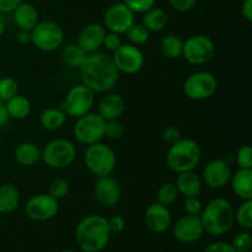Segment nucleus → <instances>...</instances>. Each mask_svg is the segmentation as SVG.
<instances>
[{
	"instance_id": "f257e3e1",
	"label": "nucleus",
	"mask_w": 252,
	"mask_h": 252,
	"mask_svg": "<svg viewBox=\"0 0 252 252\" xmlns=\"http://www.w3.org/2000/svg\"><path fill=\"white\" fill-rule=\"evenodd\" d=\"M79 70L84 85L95 94H105L112 90L120 78V71L112 56L100 51L88 54Z\"/></svg>"
},
{
	"instance_id": "f03ea898",
	"label": "nucleus",
	"mask_w": 252,
	"mask_h": 252,
	"mask_svg": "<svg viewBox=\"0 0 252 252\" xmlns=\"http://www.w3.org/2000/svg\"><path fill=\"white\" fill-rule=\"evenodd\" d=\"M107 218L90 214L81 219L75 228V241L83 252H101L111 239Z\"/></svg>"
},
{
	"instance_id": "7ed1b4c3",
	"label": "nucleus",
	"mask_w": 252,
	"mask_h": 252,
	"mask_svg": "<svg viewBox=\"0 0 252 252\" xmlns=\"http://www.w3.org/2000/svg\"><path fill=\"white\" fill-rule=\"evenodd\" d=\"M234 212L235 209L229 199L223 197H216L211 199L199 214L204 233L213 236L228 234L235 223Z\"/></svg>"
},
{
	"instance_id": "20e7f679",
	"label": "nucleus",
	"mask_w": 252,
	"mask_h": 252,
	"mask_svg": "<svg viewBox=\"0 0 252 252\" xmlns=\"http://www.w3.org/2000/svg\"><path fill=\"white\" fill-rule=\"evenodd\" d=\"M202 158L201 147L191 138H181L179 142L170 145L166 154V165L172 172L192 171L198 166Z\"/></svg>"
},
{
	"instance_id": "39448f33",
	"label": "nucleus",
	"mask_w": 252,
	"mask_h": 252,
	"mask_svg": "<svg viewBox=\"0 0 252 252\" xmlns=\"http://www.w3.org/2000/svg\"><path fill=\"white\" fill-rule=\"evenodd\" d=\"M84 162L89 171L96 177L110 176L116 169L117 158L112 148L97 142L86 147Z\"/></svg>"
},
{
	"instance_id": "423d86ee",
	"label": "nucleus",
	"mask_w": 252,
	"mask_h": 252,
	"mask_svg": "<svg viewBox=\"0 0 252 252\" xmlns=\"http://www.w3.org/2000/svg\"><path fill=\"white\" fill-rule=\"evenodd\" d=\"M76 148L73 142L64 138L51 140L42 149V160L53 170H63L75 161Z\"/></svg>"
},
{
	"instance_id": "0eeeda50",
	"label": "nucleus",
	"mask_w": 252,
	"mask_h": 252,
	"mask_svg": "<svg viewBox=\"0 0 252 252\" xmlns=\"http://www.w3.org/2000/svg\"><path fill=\"white\" fill-rule=\"evenodd\" d=\"M64 42V31L61 25L52 20L38 21L31 30V43L38 51L53 52Z\"/></svg>"
},
{
	"instance_id": "6e6552de",
	"label": "nucleus",
	"mask_w": 252,
	"mask_h": 252,
	"mask_svg": "<svg viewBox=\"0 0 252 252\" xmlns=\"http://www.w3.org/2000/svg\"><path fill=\"white\" fill-rule=\"evenodd\" d=\"M106 121L98 113H86L76 118L73 127V135L80 144L90 145L105 137Z\"/></svg>"
},
{
	"instance_id": "1a4fd4ad",
	"label": "nucleus",
	"mask_w": 252,
	"mask_h": 252,
	"mask_svg": "<svg viewBox=\"0 0 252 252\" xmlns=\"http://www.w3.org/2000/svg\"><path fill=\"white\" fill-rule=\"evenodd\" d=\"M218 89L216 75L209 71L201 70L189 74L184 81V93L189 100L204 101L214 96Z\"/></svg>"
},
{
	"instance_id": "9d476101",
	"label": "nucleus",
	"mask_w": 252,
	"mask_h": 252,
	"mask_svg": "<svg viewBox=\"0 0 252 252\" xmlns=\"http://www.w3.org/2000/svg\"><path fill=\"white\" fill-rule=\"evenodd\" d=\"M216 53L214 42L204 34H194L184 41L182 57L191 65H204L213 59Z\"/></svg>"
},
{
	"instance_id": "9b49d317",
	"label": "nucleus",
	"mask_w": 252,
	"mask_h": 252,
	"mask_svg": "<svg viewBox=\"0 0 252 252\" xmlns=\"http://www.w3.org/2000/svg\"><path fill=\"white\" fill-rule=\"evenodd\" d=\"M95 103V93L83 83L73 86L66 93L62 110L66 116L78 118L91 111Z\"/></svg>"
},
{
	"instance_id": "f8f14e48",
	"label": "nucleus",
	"mask_w": 252,
	"mask_h": 252,
	"mask_svg": "<svg viewBox=\"0 0 252 252\" xmlns=\"http://www.w3.org/2000/svg\"><path fill=\"white\" fill-rule=\"evenodd\" d=\"M134 12L122 1L110 5L103 12V27L108 32L125 34L135 22Z\"/></svg>"
},
{
	"instance_id": "ddd939ff",
	"label": "nucleus",
	"mask_w": 252,
	"mask_h": 252,
	"mask_svg": "<svg viewBox=\"0 0 252 252\" xmlns=\"http://www.w3.org/2000/svg\"><path fill=\"white\" fill-rule=\"evenodd\" d=\"M118 71L127 75H134L142 70L144 65V56L142 51L132 43H122L112 56Z\"/></svg>"
},
{
	"instance_id": "4468645a",
	"label": "nucleus",
	"mask_w": 252,
	"mask_h": 252,
	"mask_svg": "<svg viewBox=\"0 0 252 252\" xmlns=\"http://www.w3.org/2000/svg\"><path fill=\"white\" fill-rule=\"evenodd\" d=\"M58 199L49 193H38L32 196L25 206V213L33 221H47L58 214Z\"/></svg>"
},
{
	"instance_id": "2eb2a0df",
	"label": "nucleus",
	"mask_w": 252,
	"mask_h": 252,
	"mask_svg": "<svg viewBox=\"0 0 252 252\" xmlns=\"http://www.w3.org/2000/svg\"><path fill=\"white\" fill-rule=\"evenodd\" d=\"M231 175L230 162L225 159H214L204 166L201 179L208 189H220L229 185Z\"/></svg>"
},
{
	"instance_id": "dca6fc26",
	"label": "nucleus",
	"mask_w": 252,
	"mask_h": 252,
	"mask_svg": "<svg viewBox=\"0 0 252 252\" xmlns=\"http://www.w3.org/2000/svg\"><path fill=\"white\" fill-rule=\"evenodd\" d=\"M172 233L175 239L185 245L197 243L204 233L201 218L199 216H189V214L180 217L175 221Z\"/></svg>"
},
{
	"instance_id": "f3484780",
	"label": "nucleus",
	"mask_w": 252,
	"mask_h": 252,
	"mask_svg": "<svg viewBox=\"0 0 252 252\" xmlns=\"http://www.w3.org/2000/svg\"><path fill=\"white\" fill-rule=\"evenodd\" d=\"M121 189L120 182L112 176H102L96 177L95 186H94V197L96 202L101 207L105 208H112L117 206L118 202L121 201Z\"/></svg>"
},
{
	"instance_id": "a211bd4d",
	"label": "nucleus",
	"mask_w": 252,
	"mask_h": 252,
	"mask_svg": "<svg viewBox=\"0 0 252 252\" xmlns=\"http://www.w3.org/2000/svg\"><path fill=\"white\" fill-rule=\"evenodd\" d=\"M144 223L153 233H165L172 224V217L169 207L162 206L158 202L149 204L144 212Z\"/></svg>"
},
{
	"instance_id": "6ab92c4d",
	"label": "nucleus",
	"mask_w": 252,
	"mask_h": 252,
	"mask_svg": "<svg viewBox=\"0 0 252 252\" xmlns=\"http://www.w3.org/2000/svg\"><path fill=\"white\" fill-rule=\"evenodd\" d=\"M106 29L103 25L93 22V24L86 25L79 32L76 44L85 52L86 54L95 53L102 48L103 38H105Z\"/></svg>"
},
{
	"instance_id": "aec40b11",
	"label": "nucleus",
	"mask_w": 252,
	"mask_h": 252,
	"mask_svg": "<svg viewBox=\"0 0 252 252\" xmlns=\"http://www.w3.org/2000/svg\"><path fill=\"white\" fill-rule=\"evenodd\" d=\"M126 111V101L120 94H108L101 98L97 113L105 121L120 120Z\"/></svg>"
},
{
	"instance_id": "412c9836",
	"label": "nucleus",
	"mask_w": 252,
	"mask_h": 252,
	"mask_svg": "<svg viewBox=\"0 0 252 252\" xmlns=\"http://www.w3.org/2000/svg\"><path fill=\"white\" fill-rule=\"evenodd\" d=\"M11 14L16 26L25 31H31L39 21L38 10L31 2L22 1Z\"/></svg>"
},
{
	"instance_id": "4be33fe9",
	"label": "nucleus",
	"mask_w": 252,
	"mask_h": 252,
	"mask_svg": "<svg viewBox=\"0 0 252 252\" xmlns=\"http://www.w3.org/2000/svg\"><path fill=\"white\" fill-rule=\"evenodd\" d=\"M175 185H176L179 194H182L185 198H187V197H198L202 191L203 182L201 177L192 170V171L177 174Z\"/></svg>"
},
{
	"instance_id": "5701e85b",
	"label": "nucleus",
	"mask_w": 252,
	"mask_h": 252,
	"mask_svg": "<svg viewBox=\"0 0 252 252\" xmlns=\"http://www.w3.org/2000/svg\"><path fill=\"white\" fill-rule=\"evenodd\" d=\"M229 184L239 198L252 199V169H239L231 175Z\"/></svg>"
},
{
	"instance_id": "b1692460",
	"label": "nucleus",
	"mask_w": 252,
	"mask_h": 252,
	"mask_svg": "<svg viewBox=\"0 0 252 252\" xmlns=\"http://www.w3.org/2000/svg\"><path fill=\"white\" fill-rule=\"evenodd\" d=\"M14 157L21 166H33L42 160V149L32 142L20 143L15 148Z\"/></svg>"
},
{
	"instance_id": "393cba45",
	"label": "nucleus",
	"mask_w": 252,
	"mask_h": 252,
	"mask_svg": "<svg viewBox=\"0 0 252 252\" xmlns=\"http://www.w3.org/2000/svg\"><path fill=\"white\" fill-rule=\"evenodd\" d=\"M20 191L14 184H4L0 186V214H10L17 209L20 204Z\"/></svg>"
},
{
	"instance_id": "a878e982",
	"label": "nucleus",
	"mask_w": 252,
	"mask_h": 252,
	"mask_svg": "<svg viewBox=\"0 0 252 252\" xmlns=\"http://www.w3.org/2000/svg\"><path fill=\"white\" fill-rule=\"evenodd\" d=\"M169 15L161 7L153 6L143 14V26L149 32H160L166 27Z\"/></svg>"
},
{
	"instance_id": "bb28decb",
	"label": "nucleus",
	"mask_w": 252,
	"mask_h": 252,
	"mask_svg": "<svg viewBox=\"0 0 252 252\" xmlns=\"http://www.w3.org/2000/svg\"><path fill=\"white\" fill-rule=\"evenodd\" d=\"M66 122V115L62 108H46L39 115V125L47 130H57Z\"/></svg>"
},
{
	"instance_id": "cd10ccee",
	"label": "nucleus",
	"mask_w": 252,
	"mask_h": 252,
	"mask_svg": "<svg viewBox=\"0 0 252 252\" xmlns=\"http://www.w3.org/2000/svg\"><path fill=\"white\" fill-rule=\"evenodd\" d=\"M88 54L80 48L76 43H70L66 44L62 48L61 51V59L65 65H68L69 68L74 69H80V66L83 65L84 62H85Z\"/></svg>"
},
{
	"instance_id": "c85d7f7f",
	"label": "nucleus",
	"mask_w": 252,
	"mask_h": 252,
	"mask_svg": "<svg viewBox=\"0 0 252 252\" xmlns=\"http://www.w3.org/2000/svg\"><path fill=\"white\" fill-rule=\"evenodd\" d=\"M5 105H6V110L9 112L10 118H14V120H25L26 117H29L30 112H31L30 100L25 96L19 95V94L10 98L9 101H6Z\"/></svg>"
},
{
	"instance_id": "c756f323",
	"label": "nucleus",
	"mask_w": 252,
	"mask_h": 252,
	"mask_svg": "<svg viewBox=\"0 0 252 252\" xmlns=\"http://www.w3.org/2000/svg\"><path fill=\"white\" fill-rule=\"evenodd\" d=\"M182 48H184V39L175 33H169L160 42L161 53L169 59H179L182 57Z\"/></svg>"
},
{
	"instance_id": "7c9ffc66",
	"label": "nucleus",
	"mask_w": 252,
	"mask_h": 252,
	"mask_svg": "<svg viewBox=\"0 0 252 252\" xmlns=\"http://www.w3.org/2000/svg\"><path fill=\"white\" fill-rule=\"evenodd\" d=\"M234 219L245 230L252 228V199H245L234 212Z\"/></svg>"
},
{
	"instance_id": "2f4dec72",
	"label": "nucleus",
	"mask_w": 252,
	"mask_h": 252,
	"mask_svg": "<svg viewBox=\"0 0 252 252\" xmlns=\"http://www.w3.org/2000/svg\"><path fill=\"white\" fill-rule=\"evenodd\" d=\"M177 198H179V191L174 182H165L157 192V202L162 206H172Z\"/></svg>"
},
{
	"instance_id": "473e14b6",
	"label": "nucleus",
	"mask_w": 252,
	"mask_h": 252,
	"mask_svg": "<svg viewBox=\"0 0 252 252\" xmlns=\"http://www.w3.org/2000/svg\"><path fill=\"white\" fill-rule=\"evenodd\" d=\"M126 34H127V38L129 39L130 43L134 44V46H143L150 38V32L143 26V24H135V22L128 29Z\"/></svg>"
},
{
	"instance_id": "72a5a7b5",
	"label": "nucleus",
	"mask_w": 252,
	"mask_h": 252,
	"mask_svg": "<svg viewBox=\"0 0 252 252\" xmlns=\"http://www.w3.org/2000/svg\"><path fill=\"white\" fill-rule=\"evenodd\" d=\"M19 94V83L12 76H4L0 79V100L6 102Z\"/></svg>"
},
{
	"instance_id": "f704fd0d",
	"label": "nucleus",
	"mask_w": 252,
	"mask_h": 252,
	"mask_svg": "<svg viewBox=\"0 0 252 252\" xmlns=\"http://www.w3.org/2000/svg\"><path fill=\"white\" fill-rule=\"evenodd\" d=\"M231 246L236 252H251L252 249V235L249 230L239 231L235 234L231 241Z\"/></svg>"
},
{
	"instance_id": "c9c22d12",
	"label": "nucleus",
	"mask_w": 252,
	"mask_h": 252,
	"mask_svg": "<svg viewBox=\"0 0 252 252\" xmlns=\"http://www.w3.org/2000/svg\"><path fill=\"white\" fill-rule=\"evenodd\" d=\"M69 189H70L69 182L66 181L65 179H63V177H58V179H54L53 181L49 184L48 193L59 201V199L68 196Z\"/></svg>"
},
{
	"instance_id": "e433bc0d",
	"label": "nucleus",
	"mask_w": 252,
	"mask_h": 252,
	"mask_svg": "<svg viewBox=\"0 0 252 252\" xmlns=\"http://www.w3.org/2000/svg\"><path fill=\"white\" fill-rule=\"evenodd\" d=\"M126 128L125 125L121 122L120 120H112V121H106L105 125V137L108 139L117 140L125 135Z\"/></svg>"
},
{
	"instance_id": "4c0bfd02",
	"label": "nucleus",
	"mask_w": 252,
	"mask_h": 252,
	"mask_svg": "<svg viewBox=\"0 0 252 252\" xmlns=\"http://www.w3.org/2000/svg\"><path fill=\"white\" fill-rule=\"evenodd\" d=\"M235 161L239 169H252V149L250 145H243L235 154Z\"/></svg>"
},
{
	"instance_id": "58836bf2",
	"label": "nucleus",
	"mask_w": 252,
	"mask_h": 252,
	"mask_svg": "<svg viewBox=\"0 0 252 252\" xmlns=\"http://www.w3.org/2000/svg\"><path fill=\"white\" fill-rule=\"evenodd\" d=\"M122 2L134 14H144L147 10L155 6L157 0H122Z\"/></svg>"
},
{
	"instance_id": "ea45409f",
	"label": "nucleus",
	"mask_w": 252,
	"mask_h": 252,
	"mask_svg": "<svg viewBox=\"0 0 252 252\" xmlns=\"http://www.w3.org/2000/svg\"><path fill=\"white\" fill-rule=\"evenodd\" d=\"M184 208L186 214L189 216H199L203 209V204L199 201L198 197H187L184 203Z\"/></svg>"
},
{
	"instance_id": "a19ab883",
	"label": "nucleus",
	"mask_w": 252,
	"mask_h": 252,
	"mask_svg": "<svg viewBox=\"0 0 252 252\" xmlns=\"http://www.w3.org/2000/svg\"><path fill=\"white\" fill-rule=\"evenodd\" d=\"M121 44H122L121 34L113 33V32H106L102 43V47H105V49H107L108 52H112L113 53Z\"/></svg>"
},
{
	"instance_id": "79ce46f5",
	"label": "nucleus",
	"mask_w": 252,
	"mask_h": 252,
	"mask_svg": "<svg viewBox=\"0 0 252 252\" xmlns=\"http://www.w3.org/2000/svg\"><path fill=\"white\" fill-rule=\"evenodd\" d=\"M181 138V130H180L176 126H167L164 129V132H162V139H164L165 143H167L169 145L175 144V143L179 142Z\"/></svg>"
},
{
	"instance_id": "37998d69",
	"label": "nucleus",
	"mask_w": 252,
	"mask_h": 252,
	"mask_svg": "<svg viewBox=\"0 0 252 252\" xmlns=\"http://www.w3.org/2000/svg\"><path fill=\"white\" fill-rule=\"evenodd\" d=\"M107 221L111 234H121L126 229V219L122 216H112Z\"/></svg>"
},
{
	"instance_id": "c03bdc74",
	"label": "nucleus",
	"mask_w": 252,
	"mask_h": 252,
	"mask_svg": "<svg viewBox=\"0 0 252 252\" xmlns=\"http://www.w3.org/2000/svg\"><path fill=\"white\" fill-rule=\"evenodd\" d=\"M170 6L179 12H186L193 9L197 4V0H167Z\"/></svg>"
},
{
	"instance_id": "a18cd8bd",
	"label": "nucleus",
	"mask_w": 252,
	"mask_h": 252,
	"mask_svg": "<svg viewBox=\"0 0 252 252\" xmlns=\"http://www.w3.org/2000/svg\"><path fill=\"white\" fill-rule=\"evenodd\" d=\"M203 252H236L234 250V248L231 246V244L223 243V241H216V243L209 244L208 246H206Z\"/></svg>"
},
{
	"instance_id": "49530a36",
	"label": "nucleus",
	"mask_w": 252,
	"mask_h": 252,
	"mask_svg": "<svg viewBox=\"0 0 252 252\" xmlns=\"http://www.w3.org/2000/svg\"><path fill=\"white\" fill-rule=\"evenodd\" d=\"M24 0H0V12L10 14L19 6Z\"/></svg>"
},
{
	"instance_id": "de8ad7c7",
	"label": "nucleus",
	"mask_w": 252,
	"mask_h": 252,
	"mask_svg": "<svg viewBox=\"0 0 252 252\" xmlns=\"http://www.w3.org/2000/svg\"><path fill=\"white\" fill-rule=\"evenodd\" d=\"M241 14L246 21H252V0H244L243 5H241Z\"/></svg>"
},
{
	"instance_id": "09e8293b",
	"label": "nucleus",
	"mask_w": 252,
	"mask_h": 252,
	"mask_svg": "<svg viewBox=\"0 0 252 252\" xmlns=\"http://www.w3.org/2000/svg\"><path fill=\"white\" fill-rule=\"evenodd\" d=\"M16 39H17V42H19L20 44H24V46H26V44H30V43H31V31H25V30H20V32L17 33Z\"/></svg>"
},
{
	"instance_id": "8fccbe9b",
	"label": "nucleus",
	"mask_w": 252,
	"mask_h": 252,
	"mask_svg": "<svg viewBox=\"0 0 252 252\" xmlns=\"http://www.w3.org/2000/svg\"><path fill=\"white\" fill-rule=\"evenodd\" d=\"M10 120L9 112L6 110V105H5L4 101L0 100V127L6 125Z\"/></svg>"
},
{
	"instance_id": "3c124183",
	"label": "nucleus",
	"mask_w": 252,
	"mask_h": 252,
	"mask_svg": "<svg viewBox=\"0 0 252 252\" xmlns=\"http://www.w3.org/2000/svg\"><path fill=\"white\" fill-rule=\"evenodd\" d=\"M5 31H6V17L5 14L0 12V38L4 36Z\"/></svg>"
},
{
	"instance_id": "603ef678",
	"label": "nucleus",
	"mask_w": 252,
	"mask_h": 252,
	"mask_svg": "<svg viewBox=\"0 0 252 252\" xmlns=\"http://www.w3.org/2000/svg\"><path fill=\"white\" fill-rule=\"evenodd\" d=\"M57 252H76V251L70 250V249H64V250H59V251H57Z\"/></svg>"
}]
</instances>
